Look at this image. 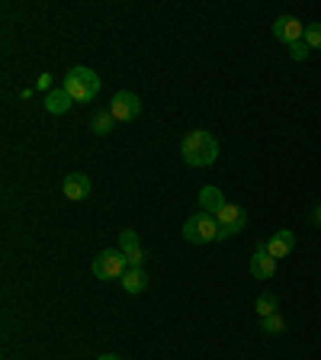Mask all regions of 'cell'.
Segmentation results:
<instances>
[{"instance_id": "6da1fadb", "label": "cell", "mask_w": 321, "mask_h": 360, "mask_svg": "<svg viewBox=\"0 0 321 360\" xmlns=\"http://www.w3.org/2000/svg\"><path fill=\"white\" fill-rule=\"evenodd\" d=\"M180 155H183V161H187L190 167H209L218 158V142L206 129H193V132L183 135Z\"/></svg>"}, {"instance_id": "7a4b0ae2", "label": "cell", "mask_w": 321, "mask_h": 360, "mask_svg": "<svg viewBox=\"0 0 321 360\" xmlns=\"http://www.w3.org/2000/svg\"><path fill=\"white\" fill-rule=\"evenodd\" d=\"M65 90L71 94V100H77V103H90V100H97V94H100L97 71H90V68H84V65L71 68L67 77H65Z\"/></svg>"}, {"instance_id": "3957f363", "label": "cell", "mask_w": 321, "mask_h": 360, "mask_svg": "<svg viewBox=\"0 0 321 360\" xmlns=\"http://www.w3.org/2000/svg\"><path fill=\"white\" fill-rule=\"evenodd\" d=\"M183 238L190 245H209V241H218V222L212 212H193L183 225Z\"/></svg>"}, {"instance_id": "277c9868", "label": "cell", "mask_w": 321, "mask_h": 360, "mask_svg": "<svg viewBox=\"0 0 321 360\" xmlns=\"http://www.w3.org/2000/svg\"><path fill=\"white\" fill-rule=\"evenodd\" d=\"M90 270H93L100 280H122V274L129 270V261L119 248H110V251H100V255L93 257Z\"/></svg>"}, {"instance_id": "5b68a950", "label": "cell", "mask_w": 321, "mask_h": 360, "mask_svg": "<svg viewBox=\"0 0 321 360\" xmlns=\"http://www.w3.org/2000/svg\"><path fill=\"white\" fill-rule=\"evenodd\" d=\"M216 222H218V241L235 238L238 232H244V225H247V212L241 210L238 202H225L222 210L216 212Z\"/></svg>"}, {"instance_id": "8992f818", "label": "cell", "mask_w": 321, "mask_h": 360, "mask_svg": "<svg viewBox=\"0 0 321 360\" xmlns=\"http://www.w3.org/2000/svg\"><path fill=\"white\" fill-rule=\"evenodd\" d=\"M110 112H112V120L116 122H132L135 116L142 112V100L135 97L132 90H119L110 103Z\"/></svg>"}, {"instance_id": "52a82bcc", "label": "cell", "mask_w": 321, "mask_h": 360, "mask_svg": "<svg viewBox=\"0 0 321 360\" xmlns=\"http://www.w3.org/2000/svg\"><path fill=\"white\" fill-rule=\"evenodd\" d=\"M273 36H277L280 42L292 45V42H299V39L306 36V26H302L296 16H277V22H273Z\"/></svg>"}, {"instance_id": "ba28073f", "label": "cell", "mask_w": 321, "mask_h": 360, "mask_svg": "<svg viewBox=\"0 0 321 360\" xmlns=\"http://www.w3.org/2000/svg\"><path fill=\"white\" fill-rule=\"evenodd\" d=\"M292 245H296V235L289 232V229H280L277 235L270 241H263V248H267V255L273 257V261H280V257H286L292 251Z\"/></svg>"}, {"instance_id": "9c48e42d", "label": "cell", "mask_w": 321, "mask_h": 360, "mask_svg": "<svg viewBox=\"0 0 321 360\" xmlns=\"http://www.w3.org/2000/svg\"><path fill=\"white\" fill-rule=\"evenodd\" d=\"M251 274H254L257 280H270L273 274H277V261L267 255V248H257L254 251V257H251Z\"/></svg>"}, {"instance_id": "30bf717a", "label": "cell", "mask_w": 321, "mask_h": 360, "mask_svg": "<svg viewBox=\"0 0 321 360\" xmlns=\"http://www.w3.org/2000/svg\"><path fill=\"white\" fill-rule=\"evenodd\" d=\"M65 196L67 200H87L90 196V177L87 174H67L65 177Z\"/></svg>"}, {"instance_id": "8fae6325", "label": "cell", "mask_w": 321, "mask_h": 360, "mask_svg": "<svg viewBox=\"0 0 321 360\" xmlns=\"http://www.w3.org/2000/svg\"><path fill=\"white\" fill-rule=\"evenodd\" d=\"M122 290H126L129 296L148 290V274H145V267H129L126 274H122Z\"/></svg>"}, {"instance_id": "7c38bea8", "label": "cell", "mask_w": 321, "mask_h": 360, "mask_svg": "<svg viewBox=\"0 0 321 360\" xmlns=\"http://www.w3.org/2000/svg\"><path fill=\"white\" fill-rule=\"evenodd\" d=\"M199 206H202V212H212V216H216V212L225 206L222 190L212 187V184H209V187H202V190H199Z\"/></svg>"}, {"instance_id": "4fadbf2b", "label": "cell", "mask_w": 321, "mask_h": 360, "mask_svg": "<svg viewBox=\"0 0 321 360\" xmlns=\"http://www.w3.org/2000/svg\"><path fill=\"white\" fill-rule=\"evenodd\" d=\"M45 110L52 112V116H61V112H67V110H71V94H67L65 87L52 90V94L45 97Z\"/></svg>"}, {"instance_id": "5bb4252c", "label": "cell", "mask_w": 321, "mask_h": 360, "mask_svg": "<svg viewBox=\"0 0 321 360\" xmlns=\"http://www.w3.org/2000/svg\"><path fill=\"white\" fill-rule=\"evenodd\" d=\"M90 126H93V132L97 135H110L112 126H116V120H112L110 110H97L93 116H90Z\"/></svg>"}, {"instance_id": "9a60e30c", "label": "cell", "mask_w": 321, "mask_h": 360, "mask_svg": "<svg viewBox=\"0 0 321 360\" xmlns=\"http://www.w3.org/2000/svg\"><path fill=\"white\" fill-rule=\"evenodd\" d=\"M138 248H142V241H138V232H132V229L119 232V251H122V255H132V251H138Z\"/></svg>"}, {"instance_id": "2e32d148", "label": "cell", "mask_w": 321, "mask_h": 360, "mask_svg": "<svg viewBox=\"0 0 321 360\" xmlns=\"http://www.w3.org/2000/svg\"><path fill=\"white\" fill-rule=\"evenodd\" d=\"M277 312V296L273 292H263V296H257V315L261 319H267V315Z\"/></svg>"}, {"instance_id": "e0dca14e", "label": "cell", "mask_w": 321, "mask_h": 360, "mask_svg": "<svg viewBox=\"0 0 321 360\" xmlns=\"http://www.w3.org/2000/svg\"><path fill=\"white\" fill-rule=\"evenodd\" d=\"M306 45L308 49H321V22H308L306 26Z\"/></svg>"}, {"instance_id": "ac0fdd59", "label": "cell", "mask_w": 321, "mask_h": 360, "mask_svg": "<svg viewBox=\"0 0 321 360\" xmlns=\"http://www.w3.org/2000/svg\"><path fill=\"white\" fill-rule=\"evenodd\" d=\"M283 315L280 312H273V315H267V319H263V331H267V335H280V331H283Z\"/></svg>"}, {"instance_id": "d6986e66", "label": "cell", "mask_w": 321, "mask_h": 360, "mask_svg": "<svg viewBox=\"0 0 321 360\" xmlns=\"http://www.w3.org/2000/svg\"><path fill=\"white\" fill-rule=\"evenodd\" d=\"M289 58H292V61H306V58H308V45H306V39H299V42H292V45H289Z\"/></svg>"}, {"instance_id": "ffe728a7", "label": "cell", "mask_w": 321, "mask_h": 360, "mask_svg": "<svg viewBox=\"0 0 321 360\" xmlns=\"http://www.w3.org/2000/svg\"><path fill=\"white\" fill-rule=\"evenodd\" d=\"M126 261H129V267H142V264H145L142 248H138V251H132V255H126Z\"/></svg>"}, {"instance_id": "44dd1931", "label": "cell", "mask_w": 321, "mask_h": 360, "mask_svg": "<svg viewBox=\"0 0 321 360\" xmlns=\"http://www.w3.org/2000/svg\"><path fill=\"white\" fill-rule=\"evenodd\" d=\"M48 84H52V77H48V75H42V77H39V84H36V87H42V90H48Z\"/></svg>"}, {"instance_id": "7402d4cb", "label": "cell", "mask_w": 321, "mask_h": 360, "mask_svg": "<svg viewBox=\"0 0 321 360\" xmlns=\"http://www.w3.org/2000/svg\"><path fill=\"white\" fill-rule=\"evenodd\" d=\"M97 360H122L119 354H103V357H97Z\"/></svg>"}, {"instance_id": "603a6c76", "label": "cell", "mask_w": 321, "mask_h": 360, "mask_svg": "<svg viewBox=\"0 0 321 360\" xmlns=\"http://www.w3.org/2000/svg\"><path fill=\"white\" fill-rule=\"evenodd\" d=\"M318 219H321V212H318Z\"/></svg>"}]
</instances>
